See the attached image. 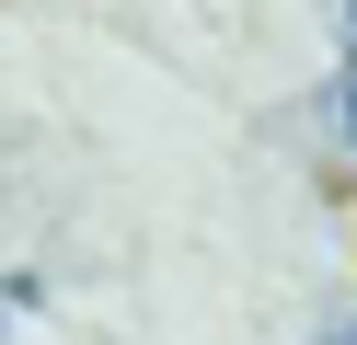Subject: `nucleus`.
Wrapping results in <instances>:
<instances>
[{
  "label": "nucleus",
  "mask_w": 357,
  "mask_h": 345,
  "mask_svg": "<svg viewBox=\"0 0 357 345\" xmlns=\"http://www.w3.org/2000/svg\"><path fill=\"white\" fill-rule=\"evenodd\" d=\"M323 345H357V322H334V334H323Z\"/></svg>",
  "instance_id": "2"
},
{
  "label": "nucleus",
  "mask_w": 357,
  "mask_h": 345,
  "mask_svg": "<svg viewBox=\"0 0 357 345\" xmlns=\"http://www.w3.org/2000/svg\"><path fill=\"white\" fill-rule=\"evenodd\" d=\"M346 46H357V0H346Z\"/></svg>",
  "instance_id": "3"
},
{
  "label": "nucleus",
  "mask_w": 357,
  "mask_h": 345,
  "mask_svg": "<svg viewBox=\"0 0 357 345\" xmlns=\"http://www.w3.org/2000/svg\"><path fill=\"white\" fill-rule=\"evenodd\" d=\"M334 115H346V150H357V46H346V69H334Z\"/></svg>",
  "instance_id": "1"
}]
</instances>
